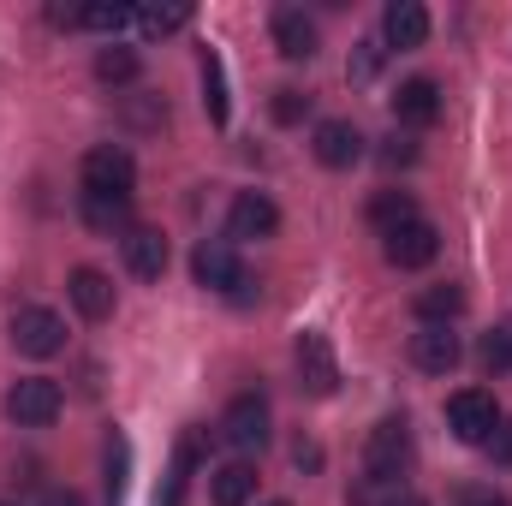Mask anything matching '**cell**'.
Wrapping results in <instances>:
<instances>
[{
    "mask_svg": "<svg viewBox=\"0 0 512 506\" xmlns=\"http://www.w3.org/2000/svg\"><path fill=\"white\" fill-rule=\"evenodd\" d=\"M60 405H66V393H60V381H48V376H24L6 387V417L18 429H48L60 417Z\"/></svg>",
    "mask_w": 512,
    "mask_h": 506,
    "instance_id": "4",
    "label": "cell"
},
{
    "mask_svg": "<svg viewBox=\"0 0 512 506\" xmlns=\"http://www.w3.org/2000/svg\"><path fill=\"white\" fill-rule=\"evenodd\" d=\"M268 429H274V411H268L262 393H239L227 405V417H221V441L239 447V453H262L268 447Z\"/></svg>",
    "mask_w": 512,
    "mask_h": 506,
    "instance_id": "6",
    "label": "cell"
},
{
    "mask_svg": "<svg viewBox=\"0 0 512 506\" xmlns=\"http://www.w3.org/2000/svg\"><path fill=\"white\" fill-rule=\"evenodd\" d=\"M376 155H382V167H411V161H417V137H411V131H393V137H382Z\"/></svg>",
    "mask_w": 512,
    "mask_h": 506,
    "instance_id": "31",
    "label": "cell"
},
{
    "mask_svg": "<svg viewBox=\"0 0 512 506\" xmlns=\"http://www.w3.org/2000/svg\"><path fill=\"white\" fill-rule=\"evenodd\" d=\"M459 358H465V346H459L453 328H417V334H411V364H417L423 376H453Z\"/></svg>",
    "mask_w": 512,
    "mask_h": 506,
    "instance_id": "12",
    "label": "cell"
},
{
    "mask_svg": "<svg viewBox=\"0 0 512 506\" xmlns=\"http://www.w3.org/2000/svg\"><path fill=\"white\" fill-rule=\"evenodd\" d=\"M268 30H274V48L286 60H310L316 54V18H304V6H274Z\"/></svg>",
    "mask_w": 512,
    "mask_h": 506,
    "instance_id": "15",
    "label": "cell"
},
{
    "mask_svg": "<svg viewBox=\"0 0 512 506\" xmlns=\"http://www.w3.org/2000/svg\"><path fill=\"white\" fill-rule=\"evenodd\" d=\"M483 447H489V453H495L501 465H512V423H501V429H495V435H489Z\"/></svg>",
    "mask_w": 512,
    "mask_h": 506,
    "instance_id": "34",
    "label": "cell"
},
{
    "mask_svg": "<svg viewBox=\"0 0 512 506\" xmlns=\"http://www.w3.org/2000/svg\"><path fill=\"white\" fill-rule=\"evenodd\" d=\"M310 149H316V161H322V167L346 173V167H358V161H364V131L352 126V120H322Z\"/></svg>",
    "mask_w": 512,
    "mask_h": 506,
    "instance_id": "13",
    "label": "cell"
},
{
    "mask_svg": "<svg viewBox=\"0 0 512 506\" xmlns=\"http://www.w3.org/2000/svg\"><path fill=\"white\" fill-rule=\"evenodd\" d=\"M12 346H18L24 358H54V352H66V322H60V310L24 304V310L12 316Z\"/></svg>",
    "mask_w": 512,
    "mask_h": 506,
    "instance_id": "7",
    "label": "cell"
},
{
    "mask_svg": "<svg viewBox=\"0 0 512 506\" xmlns=\"http://www.w3.org/2000/svg\"><path fill=\"white\" fill-rule=\"evenodd\" d=\"M411 465V423L405 417H382L364 441V483H399Z\"/></svg>",
    "mask_w": 512,
    "mask_h": 506,
    "instance_id": "1",
    "label": "cell"
},
{
    "mask_svg": "<svg viewBox=\"0 0 512 506\" xmlns=\"http://www.w3.org/2000/svg\"><path fill=\"white\" fill-rule=\"evenodd\" d=\"M477 364H483L489 376H507V370H512V322H501V328H489V334H483Z\"/></svg>",
    "mask_w": 512,
    "mask_h": 506,
    "instance_id": "25",
    "label": "cell"
},
{
    "mask_svg": "<svg viewBox=\"0 0 512 506\" xmlns=\"http://www.w3.org/2000/svg\"><path fill=\"white\" fill-rule=\"evenodd\" d=\"M292 465H298V471H322V447H316V441H298V447H292Z\"/></svg>",
    "mask_w": 512,
    "mask_h": 506,
    "instance_id": "33",
    "label": "cell"
},
{
    "mask_svg": "<svg viewBox=\"0 0 512 506\" xmlns=\"http://www.w3.org/2000/svg\"><path fill=\"white\" fill-rule=\"evenodd\" d=\"M411 310H417V322L423 328H453V316L465 310V286H423L417 298H411Z\"/></svg>",
    "mask_w": 512,
    "mask_h": 506,
    "instance_id": "21",
    "label": "cell"
},
{
    "mask_svg": "<svg viewBox=\"0 0 512 506\" xmlns=\"http://www.w3.org/2000/svg\"><path fill=\"white\" fill-rule=\"evenodd\" d=\"M84 227L90 233H131V197H96V191H84Z\"/></svg>",
    "mask_w": 512,
    "mask_h": 506,
    "instance_id": "22",
    "label": "cell"
},
{
    "mask_svg": "<svg viewBox=\"0 0 512 506\" xmlns=\"http://www.w3.org/2000/svg\"><path fill=\"white\" fill-rule=\"evenodd\" d=\"M191 24V6H143L137 12V30L155 42V36H173V30H185Z\"/></svg>",
    "mask_w": 512,
    "mask_h": 506,
    "instance_id": "26",
    "label": "cell"
},
{
    "mask_svg": "<svg viewBox=\"0 0 512 506\" xmlns=\"http://www.w3.org/2000/svg\"><path fill=\"white\" fill-rule=\"evenodd\" d=\"M382 42L387 48H423L429 42V12L417 0H393L382 12Z\"/></svg>",
    "mask_w": 512,
    "mask_h": 506,
    "instance_id": "19",
    "label": "cell"
},
{
    "mask_svg": "<svg viewBox=\"0 0 512 506\" xmlns=\"http://www.w3.org/2000/svg\"><path fill=\"white\" fill-rule=\"evenodd\" d=\"M393 120L405 131H423L441 120V84L435 78H405L399 90H393Z\"/></svg>",
    "mask_w": 512,
    "mask_h": 506,
    "instance_id": "11",
    "label": "cell"
},
{
    "mask_svg": "<svg viewBox=\"0 0 512 506\" xmlns=\"http://www.w3.org/2000/svg\"><path fill=\"white\" fill-rule=\"evenodd\" d=\"M78 179H84V191H96V197H131V191H137V161H131L126 143H96V149L78 161Z\"/></svg>",
    "mask_w": 512,
    "mask_h": 506,
    "instance_id": "2",
    "label": "cell"
},
{
    "mask_svg": "<svg viewBox=\"0 0 512 506\" xmlns=\"http://www.w3.org/2000/svg\"><path fill=\"white\" fill-rule=\"evenodd\" d=\"M268 114H274V126H298V120L310 114V96L292 90V84H280V90L268 96Z\"/></svg>",
    "mask_w": 512,
    "mask_h": 506,
    "instance_id": "28",
    "label": "cell"
},
{
    "mask_svg": "<svg viewBox=\"0 0 512 506\" xmlns=\"http://www.w3.org/2000/svg\"><path fill=\"white\" fill-rule=\"evenodd\" d=\"M382 506H429V501H423V495H417V489H393V495H387Z\"/></svg>",
    "mask_w": 512,
    "mask_h": 506,
    "instance_id": "37",
    "label": "cell"
},
{
    "mask_svg": "<svg viewBox=\"0 0 512 506\" xmlns=\"http://www.w3.org/2000/svg\"><path fill=\"white\" fill-rule=\"evenodd\" d=\"M42 506H84V495H78V489H48Z\"/></svg>",
    "mask_w": 512,
    "mask_h": 506,
    "instance_id": "36",
    "label": "cell"
},
{
    "mask_svg": "<svg viewBox=\"0 0 512 506\" xmlns=\"http://www.w3.org/2000/svg\"><path fill=\"white\" fill-rule=\"evenodd\" d=\"M405 221H417V203H411V191H376V197H370V227L399 233Z\"/></svg>",
    "mask_w": 512,
    "mask_h": 506,
    "instance_id": "24",
    "label": "cell"
},
{
    "mask_svg": "<svg viewBox=\"0 0 512 506\" xmlns=\"http://www.w3.org/2000/svg\"><path fill=\"white\" fill-rule=\"evenodd\" d=\"M96 78H102V84H131V78H137V54L108 42V48L96 54Z\"/></svg>",
    "mask_w": 512,
    "mask_h": 506,
    "instance_id": "27",
    "label": "cell"
},
{
    "mask_svg": "<svg viewBox=\"0 0 512 506\" xmlns=\"http://www.w3.org/2000/svg\"><path fill=\"white\" fill-rule=\"evenodd\" d=\"M447 429H453L459 441L483 447V441L501 429V405H495V393H483V387H459V393L447 399Z\"/></svg>",
    "mask_w": 512,
    "mask_h": 506,
    "instance_id": "5",
    "label": "cell"
},
{
    "mask_svg": "<svg viewBox=\"0 0 512 506\" xmlns=\"http://www.w3.org/2000/svg\"><path fill=\"white\" fill-rule=\"evenodd\" d=\"M161 120H167V102H161V96H126V126L155 131Z\"/></svg>",
    "mask_w": 512,
    "mask_h": 506,
    "instance_id": "30",
    "label": "cell"
},
{
    "mask_svg": "<svg viewBox=\"0 0 512 506\" xmlns=\"http://www.w3.org/2000/svg\"><path fill=\"white\" fill-rule=\"evenodd\" d=\"M126 471H131V447H126V435H114L108 441V506L126 501Z\"/></svg>",
    "mask_w": 512,
    "mask_h": 506,
    "instance_id": "29",
    "label": "cell"
},
{
    "mask_svg": "<svg viewBox=\"0 0 512 506\" xmlns=\"http://www.w3.org/2000/svg\"><path fill=\"white\" fill-rule=\"evenodd\" d=\"M0 506H12V501H0Z\"/></svg>",
    "mask_w": 512,
    "mask_h": 506,
    "instance_id": "39",
    "label": "cell"
},
{
    "mask_svg": "<svg viewBox=\"0 0 512 506\" xmlns=\"http://www.w3.org/2000/svg\"><path fill=\"white\" fill-rule=\"evenodd\" d=\"M459 506H512V501H507V495H495V489H465Z\"/></svg>",
    "mask_w": 512,
    "mask_h": 506,
    "instance_id": "35",
    "label": "cell"
},
{
    "mask_svg": "<svg viewBox=\"0 0 512 506\" xmlns=\"http://www.w3.org/2000/svg\"><path fill=\"white\" fill-rule=\"evenodd\" d=\"M435 251H441V233H435L423 215L405 221L399 233H387V262H393V268H429Z\"/></svg>",
    "mask_w": 512,
    "mask_h": 506,
    "instance_id": "14",
    "label": "cell"
},
{
    "mask_svg": "<svg viewBox=\"0 0 512 506\" xmlns=\"http://www.w3.org/2000/svg\"><path fill=\"white\" fill-rule=\"evenodd\" d=\"M382 42H358V54H352V66H346V72H352V84H370V78H376V72H382Z\"/></svg>",
    "mask_w": 512,
    "mask_h": 506,
    "instance_id": "32",
    "label": "cell"
},
{
    "mask_svg": "<svg viewBox=\"0 0 512 506\" xmlns=\"http://www.w3.org/2000/svg\"><path fill=\"white\" fill-rule=\"evenodd\" d=\"M209 501L215 506H251L256 501V465L251 459H227L221 471H209Z\"/></svg>",
    "mask_w": 512,
    "mask_h": 506,
    "instance_id": "20",
    "label": "cell"
},
{
    "mask_svg": "<svg viewBox=\"0 0 512 506\" xmlns=\"http://www.w3.org/2000/svg\"><path fill=\"white\" fill-rule=\"evenodd\" d=\"M292 364H298V387L310 393V399H328L334 387H340V364H334V346H328V334H298V346H292Z\"/></svg>",
    "mask_w": 512,
    "mask_h": 506,
    "instance_id": "8",
    "label": "cell"
},
{
    "mask_svg": "<svg viewBox=\"0 0 512 506\" xmlns=\"http://www.w3.org/2000/svg\"><path fill=\"white\" fill-rule=\"evenodd\" d=\"M191 274H197V286H209V292H227V298H251V274H245V262L239 251L227 245V239H203L197 251H191Z\"/></svg>",
    "mask_w": 512,
    "mask_h": 506,
    "instance_id": "3",
    "label": "cell"
},
{
    "mask_svg": "<svg viewBox=\"0 0 512 506\" xmlns=\"http://www.w3.org/2000/svg\"><path fill=\"white\" fill-rule=\"evenodd\" d=\"M203 108H209L215 126H227V114H233V102H227V72H221V54H215V48H203Z\"/></svg>",
    "mask_w": 512,
    "mask_h": 506,
    "instance_id": "23",
    "label": "cell"
},
{
    "mask_svg": "<svg viewBox=\"0 0 512 506\" xmlns=\"http://www.w3.org/2000/svg\"><path fill=\"white\" fill-rule=\"evenodd\" d=\"M268 506H292V501H268Z\"/></svg>",
    "mask_w": 512,
    "mask_h": 506,
    "instance_id": "38",
    "label": "cell"
},
{
    "mask_svg": "<svg viewBox=\"0 0 512 506\" xmlns=\"http://www.w3.org/2000/svg\"><path fill=\"white\" fill-rule=\"evenodd\" d=\"M120 251H126V268L137 274V280H161V274H167V262H173L167 239H161L155 227H131L126 239H120Z\"/></svg>",
    "mask_w": 512,
    "mask_h": 506,
    "instance_id": "17",
    "label": "cell"
},
{
    "mask_svg": "<svg viewBox=\"0 0 512 506\" xmlns=\"http://www.w3.org/2000/svg\"><path fill=\"white\" fill-rule=\"evenodd\" d=\"M197 465H203V429L191 423V429H179V441H173V465H167V477H161V489H155V506H185V489H191Z\"/></svg>",
    "mask_w": 512,
    "mask_h": 506,
    "instance_id": "10",
    "label": "cell"
},
{
    "mask_svg": "<svg viewBox=\"0 0 512 506\" xmlns=\"http://www.w3.org/2000/svg\"><path fill=\"white\" fill-rule=\"evenodd\" d=\"M274 233H280V209H274V197H262V191H239L233 209H227V245H262V239H274Z\"/></svg>",
    "mask_w": 512,
    "mask_h": 506,
    "instance_id": "9",
    "label": "cell"
},
{
    "mask_svg": "<svg viewBox=\"0 0 512 506\" xmlns=\"http://www.w3.org/2000/svg\"><path fill=\"white\" fill-rule=\"evenodd\" d=\"M131 18V6H114V0H96V6H54V24L66 30H102V36H120Z\"/></svg>",
    "mask_w": 512,
    "mask_h": 506,
    "instance_id": "18",
    "label": "cell"
},
{
    "mask_svg": "<svg viewBox=\"0 0 512 506\" xmlns=\"http://www.w3.org/2000/svg\"><path fill=\"white\" fill-rule=\"evenodd\" d=\"M66 292H72V304H78L84 322H108V316H114V280H108L102 268H72Z\"/></svg>",
    "mask_w": 512,
    "mask_h": 506,
    "instance_id": "16",
    "label": "cell"
}]
</instances>
